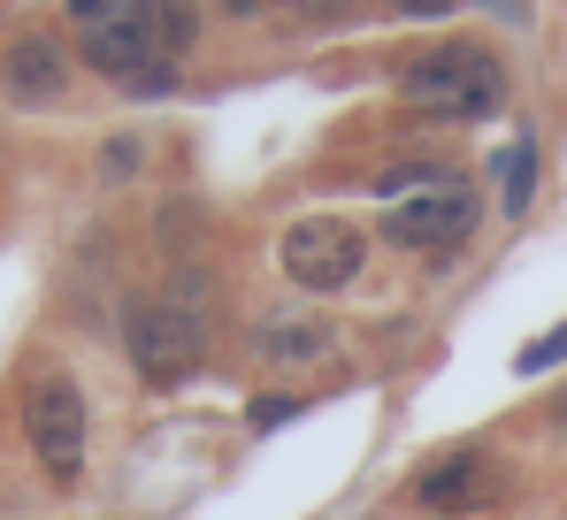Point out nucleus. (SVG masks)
Instances as JSON below:
<instances>
[{
  "mask_svg": "<svg viewBox=\"0 0 567 520\" xmlns=\"http://www.w3.org/2000/svg\"><path fill=\"white\" fill-rule=\"evenodd\" d=\"M399 92H406L422 115L475 123V115H491V107L506 100V70H498V54H483V46H468V39H453V46L414 54L406 77H399Z\"/></svg>",
  "mask_w": 567,
  "mask_h": 520,
  "instance_id": "nucleus-1",
  "label": "nucleus"
},
{
  "mask_svg": "<svg viewBox=\"0 0 567 520\" xmlns=\"http://www.w3.org/2000/svg\"><path fill=\"white\" fill-rule=\"evenodd\" d=\"M199 345H207V322H199V306L185 299H131L123 306V352H131V367L146 375V383H185L192 367H199Z\"/></svg>",
  "mask_w": 567,
  "mask_h": 520,
  "instance_id": "nucleus-2",
  "label": "nucleus"
},
{
  "mask_svg": "<svg viewBox=\"0 0 567 520\" xmlns=\"http://www.w3.org/2000/svg\"><path fill=\"white\" fill-rule=\"evenodd\" d=\"M23 436H31V451L54 482H78V467H85V391L70 375H39L23 391Z\"/></svg>",
  "mask_w": 567,
  "mask_h": 520,
  "instance_id": "nucleus-3",
  "label": "nucleus"
},
{
  "mask_svg": "<svg viewBox=\"0 0 567 520\" xmlns=\"http://www.w3.org/2000/svg\"><path fill=\"white\" fill-rule=\"evenodd\" d=\"M361 260H369V238L338 215H307L284 230V275L299 291H346L361 275Z\"/></svg>",
  "mask_w": 567,
  "mask_h": 520,
  "instance_id": "nucleus-4",
  "label": "nucleus"
},
{
  "mask_svg": "<svg viewBox=\"0 0 567 520\" xmlns=\"http://www.w3.org/2000/svg\"><path fill=\"white\" fill-rule=\"evenodd\" d=\"M475 222H483V207H475L468 184H437V191H422V199H399L391 215H383V238L391 246H406V253H461L475 238Z\"/></svg>",
  "mask_w": 567,
  "mask_h": 520,
  "instance_id": "nucleus-5",
  "label": "nucleus"
},
{
  "mask_svg": "<svg viewBox=\"0 0 567 520\" xmlns=\"http://www.w3.org/2000/svg\"><path fill=\"white\" fill-rule=\"evenodd\" d=\"M85 62H93L100 77H115V85H131V77H146V70H162V62H169V54H162V39H154L146 0H123L115 15L85 23Z\"/></svg>",
  "mask_w": 567,
  "mask_h": 520,
  "instance_id": "nucleus-6",
  "label": "nucleus"
},
{
  "mask_svg": "<svg viewBox=\"0 0 567 520\" xmlns=\"http://www.w3.org/2000/svg\"><path fill=\"white\" fill-rule=\"evenodd\" d=\"M498 490H506V459H491V451H453L414 482V498L430 513H483V506H498Z\"/></svg>",
  "mask_w": 567,
  "mask_h": 520,
  "instance_id": "nucleus-7",
  "label": "nucleus"
},
{
  "mask_svg": "<svg viewBox=\"0 0 567 520\" xmlns=\"http://www.w3.org/2000/svg\"><path fill=\"white\" fill-rule=\"evenodd\" d=\"M0 85H8V100H23V107L62 100V92H70V54H62V39H47V31L8 39V54H0Z\"/></svg>",
  "mask_w": 567,
  "mask_h": 520,
  "instance_id": "nucleus-8",
  "label": "nucleus"
},
{
  "mask_svg": "<svg viewBox=\"0 0 567 520\" xmlns=\"http://www.w3.org/2000/svg\"><path fill=\"white\" fill-rule=\"evenodd\" d=\"M254 352H261V360H277V367H307V360H322V352H330V330H322V322H307V314H277V322H261V330H254Z\"/></svg>",
  "mask_w": 567,
  "mask_h": 520,
  "instance_id": "nucleus-9",
  "label": "nucleus"
},
{
  "mask_svg": "<svg viewBox=\"0 0 567 520\" xmlns=\"http://www.w3.org/2000/svg\"><path fill=\"white\" fill-rule=\"evenodd\" d=\"M529 191H537V146H529V138H514V146L498 154V207H506V215H522V207H529Z\"/></svg>",
  "mask_w": 567,
  "mask_h": 520,
  "instance_id": "nucleus-10",
  "label": "nucleus"
},
{
  "mask_svg": "<svg viewBox=\"0 0 567 520\" xmlns=\"http://www.w3.org/2000/svg\"><path fill=\"white\" fill-rule=\"evenodd\" d=\"M146 15H154V39H162V54H169V62H177V54H192V39H199L192 0H146Z\"/></svg>",
  "mask_w": 567,
  "mask_h": 520,
  "instance_id": "nucleus-11",
  "label": "nucleus"
},
{
  "mask_svg": "<svg viewBox=\"0 0 567 520\" xmlns=\"http://www.w3.org/2000/svg\"><path fill=\"white\" fill-rule=\"evenodd\" d=\"M437 184H445V176L430 169V162H399V169H383V176H377V191L391 199V207H399L406 191H437Z\"/></svg>",
  "mask_w": 567,
  "mask_h": 520,
  "instance_id": "nucleus-12",
  "label": "nucleus"
},
{
  "mask_svg": "<svg viewBox=\"0 0 567 520\" xmlns=\"http://www.w3.org/2000/svg\"><path fill=\"white\" fill-rule=\"evenodd\" d=\"M560 360H567V322H560V330H545V337H529L514 367H522V375H545V367H560Z\"/></svg>",
  "mask_w": 567,
  "mask_h": 520,
  "instance_id": "nucleus-13",
  "label": "nucleus"
},
{
  "mask_svg": "<svg viewBox=\"0 0 567 520\" xmlns=\"http://www.w3.org/2000/svg\"><path fill=\"white\" fill-rule=\"evenodd\" d=\"M299 414H307V406H299L291 391H269V398H254V406H246L254 436H261V429H284V422H299Z\"/></svg>",
  "mask_w": 567,
  "mask_h": 520,
  "instance_id": "nucleus-14",
  "label": "nucleus"
},
{
  "mask_svg": "<svg viewBox=\"0 0 567 520\" xmlns=\"http://www.w3.org/2000/svg\"><path fill=\"white\" fill-rule=\"evenodd\" d=\"M169 85H177V70L162 62V70H146V77H131V85H123V92H131V100H162V92H169Z\"/></svg>",
  "mask_w": 567,
  "mask_h": 520,
  "instance_id": "nucleus-15",
  "label": "nucleus"
},
{
  "mask_svg": "<svg viewBox=\"0 0 567 520\" xmlns=\"http://www.w3.org/2000/svg\"><path fill=\"white\" fill-rule=\"evenodd\" d=\"M100 169H107V176H131V169H138V138H115V146L100 154Z\"/></svg>",
  "mask_w": 567,
  "mask_h": 520,
  "instance_id": "nucleus-16",
  "label": "nucleus"
},
{
  "mask_svg": "<svg viewBox=\"0 0 567 520\" xmlns=\"http://www.w3.org/2000/svg\"><path fill=\"white\" fill-rule=\"evenodd\" d=\"M115 8H123V0H70V15H78V23H100V15H115Z\"/></svg>",
  "mask_w": 567,
  "mask_h": 520,
  "instance_id": "nucleus-17",
  "label": "nucleus"
},
{
  "mask_svg": "<svg viewBox=\"0 0 567 520\" xmlns=\"http://www.w3.org/2000/svg\"><path fill=\"white\" fill-rule=\"evenodd\" d=\"M383 8H399V15H445L453 0H383Z\"/></svg>",
  "mask_w": 567,
  "mask_h": 520,
  "instance_id": "nucleus-18",
  "label": "nucleus"
},
{
  "mask_svg": "<svg viewBox=\"0 0 567 520\" xmlns=\"http://www.w3.org/2000/svg\"><path fill=\"white\" fill-rule=\"evenodd\" d=\"M299 8H307V15H338L346 0H299Z\"/></svg>",
  "mask_w": 567,
  "mask_h": 520,
  "instance_id": "nucleus-19",
  "label": "nucleus"
},
{
  "mask_svg": "<svg viewBox=\"0 0 567 520\" xmlns=\"http://www.w3.org/2000/svg\"><path fill=\"white\" fill-rule=\"evenodd\" d=\"M223 8H230V15H254V8H269V0H223Z\"/></svg>",
  "mask_w": 567,
  "mask_h": 520,
  "instance_id": "nucleus-20",
  "label": "nucleus"
}]
</instances>
